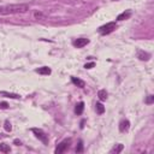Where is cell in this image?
I'll return each instance as SVG.
<instances>
[{"label":"cell","mask_w":154,"mask_h":154,"mask_svg":"<svg viewBox=\"0 0 154 154\" xmlns=\"http://www.w3.org/2000/svg\"><path fill=\"white\" fill-rule=\"evenodd\" d=\"M36 72H37V73H40V75H49V73H51V69H49V67H47V66H43V67L37 69V70H36Z\"/></svg>","instance_id":"10"},{"label":"cell","mask_w":154,"mask_h":154,"mask_svg":"<svg viewBox=\"0 0 154 154\" xmlns=\"http://www.w3.org/2000/svg\"><path fill=\"white\" fill-rule=\"evenodd\" d=\"M122 150H123V144H120V143H119V144L114 146V147L111 149V153H116V154H117V153H120Z\"/></svg>","instance_id":"15"},{"label":"cell","mask_w":154,"mask_h":154,"mask_svg":"<svg viewBox=\"0 0 154 154\" xmlns=\"http://www.w3.org/2000/svg\"><path fill=\"white\" fill-rule=\"evenodd\" d=\"M45 17H46V16H45L41 11H35V12H34V18H35V19H45Z\"/></svg>","instance_id":"16"},{"label":"cell","mask_w":154,"mask_h":154,"mask_svg":"<svg viewBox=\"0 0 154 154\" xmlns=\"http://www.w3.org/2000/svg\"><path fill=\"white\" fill-rule=\"evenodd\" d=\"M29 10L28 4H10L5 6H0V14H14V13H25Z\"/></svg>","instance_id":"1"},{"label":"cell","mask_w":154,"mask_h":154,"mask_svg":"<svg viewBox=\"0 0 154 154\" xmlns=\"http://www.w3.org/2000/svg\"><path fill=\"white\" fill-rule=\"evenodd\" d=\"M4 128H5V130H6L7 132H10V131L12 130V126H11V123H10L8 120H6V122H5V124H4Z\"/></svg>","instance_id":"18"},{"label":"cell","mask_w":154,"mask_h":154,"mask_svg":"<svg viewBox=\"0 0 154 154\" xmlns=\"http://www.w3.org/2000/svg\"><path fill=\"white\" fill-rule=\"evenodd\" d=\"M97 96H99V99H100L101 101H105V100L107 99V91H106L105 89H100V90L97 91Z\"/></svg>","instance_id":"12"},{"label":"cell","mask_w":154,"mask_h":154,"mask_svg":"<svg viewBox=\"0 0 154 154\" xmlns=\"http://www.w3.org/2000/svg\"><path fill=\"white\" fill-rule=\"evenodd\" d=\"M113 1H118V0H113Z\"/></svg>","instance_id":"24"},{"label":"cell","mask_w":154,"mask_h":154,"mask_svg":"<svg viewBox=\"0 0 154 154\" xmlns=\"http://www.w3.org/2000/svg\"><path fill=\"white\" fill-rule=\"evenodd\" d=\"M95 109H96L97 114H102V113L105 112V107H103V105H102L101 102H96V105H95Z\"/></svg>","instance_id":"13"},{"label":"cell","mask_w":154,"mask_h":154,"mask_svg":"<svg viewBox=\"0 0 154 154\" xmlns=\"http://www.w3.org/2000/svg\"><path fill=\"white\" fill-rule=\"evenodd\" d=\"M71 81H72V83L73 84H76L77 87H79V88H83L84 87V81H82V79H79V78H76V77H72L71 78Z\"/></svg>","instance_id":"11"},{"label":"cell","mask_w":154,"mask_h":154,"mask_svg":"<svg viewBox=\"0 0 154 154\" xmlns=\"http://www.w3.org/2000/svg\"><path fill=\"white\" fill-rule=\"evenodd\" d=\"M0 152H2V153H10L11 152V148L6 143H0Z\"/></svg>","instance_id":"14"},{"label":"cell","mask_w":154,"mask_h":154,"mask_svg":"<svg viewBox=\"0 0 154 154\" xmlns=\"http://www.w3.org/2000/svg\"><path fill=\"white\" fill-rule=\"evenodd\" d=\"M14 143H16V144H20V142H19L18 140H14Z\"/></svg>","instance_id":"23"},{"label":"cell","mask_w":154,"mask_h":154,"mask_svg":"<svg viewBox=\"0 0 154 154\" xmlns=\"http://www.w3.org/2000/svg\"><path fill=\"white\" fill-rule=\"evenodd\" d=\"M0 94L5 95V96H7V97H11V99H19V97H20L18 94H11V93H6V91H1Z\"/></svg>","instance_id":"17"},{"label":"cell","mask_w":154,"mask_h":154,"mask_svg":"<svg viewBox=\"0 0 154 154\" xmlns=\"http://www.w3.org/2000/svg\"><path fill=\"white\" fill-rule=\"evenodd\" d=\"M153 101H154V96L153 95H148V97L146 99V103L150 105V103H153Z\"/></svg>","instance_id":"20"},{"label":"cell","mask_w":154,"mask_h":154,"mask_svg":"<svg viewBox=\"0 0 154 154\" xmlns=\"http://www.w3.org/2000/svg\"><path fill=\"white\" fill-rule=\"evenodd\" d=\"M82 152H83V143H82V141H79L78 146L76 147V153H82Z\"/></svg>","instance_id":"19"},{"label":"cell","mask_w":154,"mask_h":154,"mask_svg":"<svg viewBox=\"0 0 154 154\" xmlns=\"http://www.w3.org/2000/svg\"><path fill=\"white\" fill-rule=\"evenodd\" d=\"M0 107H1V108H7V103H6V102H1V103H0Z\"/></svg>","instance_id":"22"},{"label":"cell","mask_w":154,"mask_h":154,"mask_svg":"<svg viewBox=\"0 0 154 154\" xmlns=\"http://www.w3.org/2000/svg\"><path fill=\"white\" fill-rule=\"evenodd\" d=\"M129 129H130V122L128 119H123L119 123V131L120 132H126Z\"/></svg>","instance_id":"6"},{"label":"cell","mask_w":154,"mask_h":154,"mask_svg":"<svg viewBox=\"0 0 154 154\" xmlns=\"http://www.w3.org/2000/svg\"><path fill=\"white\" fill-rule=\"evenodd\" d=\"M137 57H138V59L140 60H149V58H150V54L149 53H147V52H143V51H138V53H137Z\"/></svg>","instance_id":"8"},{"label":"cell","mask_w":154,"mask_h":154,"mask_svg":"<svg viewBox=\"0 0 154 154\" xmlns=\"http://www.w3.org/2000/svg\"><path fill=\"white\" fill-rule=\"evenodd\" d=\"M31 131L35 134V136L43 143V144H48V136L45 134V131L43 130H41V129H36V128H34V129H31Z\"/></svg>","instance_id":"3"},{"label":"cell","mask_w":154,"mask_h":154,"mask_svg":"<svg viewBox=\"0 0 154 154\" xmlns=\"http://www.w3.org/2000/svg\"><path fill=\"white\" fill-rule=\"evenodd\" d=\"M83 109H84V102L81 101V102H78V103L76 105V107H75V113H76V114H82Z\"/></svg>","instance_id":"9"},{"label":"cell","mask_w":154,"mask_h":154,"mask_svg":"<svg viewBox=\"0 0 154 154\" xmlns=\"http://www.w3.org/2000/svg\"><path fill=\"white\" fill-rule=\"evenodd\" d=\"M94 65H95L94 63H89V64H85V65H84V67H85V69H91Z\"/></svg>","instance_id":"21"},{"label":"cell","mask_w":154,"mask_h":154,"mask_svg":"<svg viewBox=\"0 0 154 154\" xmlns=\"http://www.w3.org/2000/svg\"><path fill=\"white\" fill-rule=\"evenodd\" d=\"M70 143H71V138H66V140H63L58 146H57V148H55V154H60V153H63V152H65V149L70 146Z\"/></svg>","instance_id":"4"},{"label":"cell","mask_w":154,"mask_h":154,"mask_svg":"<svg viewBox=\"0 0 154 154\" xmlns=\"http://www.w3.org/2000/svg\"><path fill=\"white\" fill-rule=\"evenodd\" d=\"M130 16H131V11H130V10H126V11L122 12V13L117 17V20H124V19H128Z\"/></svg>","instance_id":"7"},{"label":"cell","mask_w":154,"mask_h":154,"mask_svg":"<svg viewBox=\"0 0 154 154\" xmlns=\"http://www.w3.org/2000/svg\"><path fill=\"white\" fill-rule=\"evenodd\" d=\"M88 43H89V40L84 38V37H81V38H77V40L73 41V46L77 47V48H82V47H84Z\"/></svg>","instance_id":"5"},{"label":"cell","mask_w":154,"mask_h":154,"mask_svg":"<svg viewBox=\"0 0 154 154\" xmlns=\"http://www.w3.org/2000/svg\"><path fill=\"white\" fill-rule=\"evenodd\" d=\"M114 29H116V22H109V23H107V24L100 26V28H99V32H100L101 35H107V34L112 32Z\"/></svg>","instance_id":"2"}]
</instances>
